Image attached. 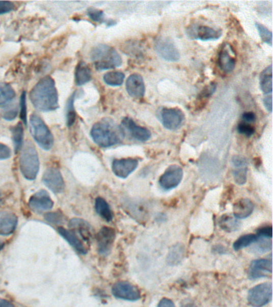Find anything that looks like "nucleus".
<instances>
[{
	"label": "nucleus",
	"mask_w": 273,
	"mask_h": 307,
	"mask_svg": "<svg viewBox=\"0 0 273 307\" xmlns=\"http://www.w3.org/2000/svg\"><path fill=\"white\" fill-rule=\"evenodd\" d=\"M74 99H75V93L71 95L67 103L66 117H67V125L68 127H71L74 124L75 118H76V113H75V108H74Z\"/></svg>",
	"instance_id": "2f4dec72"
},
{
	"label": "nucleus",
	"mask_w": 273,
	"mask_h": 307,
	"mask_svg": "<svg viewBox=\"0 0 273 307\" xmlns=\"http://www.w3.org/2000/svg\"><path fill=\"white\" fill-rule=\"evenodd\" d=\"M182 257H183V248H180V246H176L173 249H171L169 255L170 263H179L181 260Z\"/></svg>",
	"instance_id": "c9c22d12"
},
{
	"label": "nucleus",
	"mask_w": 273,
	"mask_h": 307,
	"mask_svg": "<svg viewBox=\"0 0 273 307\" xmlns=\"http://www.w3.org/2000/svg\"><path fill=\"white\" fill-rule=\"evenodd\" d=\"M112 292L116 298L127 301H137L141 297L140 290L128 282L116 283L112 289Z\"/></svg>",
	"instance_id": "1a4fd4ad"
},
{
	"label": "nucleus",
	"mask_w": 273,
	"mask_h": 307,
	"mask_svg": "<svg viewBox=\"0 0 273 307\" xmlns=\"http://www.w3.org/2000/svg\"><path fill=\"white\" fill-rule=\"evenodd\" d=\"M92 79V72L90 68L84 62H80L77 65L75 70V82L78 86L87 83Z\"/></svg>",
	"instance_id": "393cba45"
},
{
	"label": "nucleus",
	"mask_w": 273,
	"mask_h": 307,
	"mask_svg": "<svg viewBox=\"0 0 273 307\" xmlns=\"http://www.w3.org/2000/svg\"><path fill=\"white\" fill-rule=\"evenodd\" d=\"M121 129L124 134H127L131 138L141 142H146L151 138L152 134L145 127L138 126L130 118H124L122 121Z\"/></svg>",
	"instance_id": "9b49d317"
},
{
	"label": "nucleus",
	"mask_w": 273,
	"mask_h": 307,
	"mask_svg": "<svg viewBox=\"0 0 273 307\" xmlns=\"http://www.w3.org/2000/svg\"><path fill=\"white\" fill-rule=\"evenodd\" d=\"M256 26L257 30H258L262 40L267 44L271 45V41H272V34H271V32L264 25L260 24L259 22H256Z\"/></svg>",
	"instance_id": "f704fd0d"
},
{
	"label": "nucleus",
	"mask_w": 273,
	"mask_h": 307,
	"mask_svg": "<svg viewBox=\"0 0 273 307\" xmlns=\"http://www.w3.org/2000/svg\"><path fill=\"white\" fill-rule=\"evenodd\" d=\"M256 236L258 238H271L272 236V228L271 226L260 228L256 233Z\"/></svg>",
	"instance_id": "79ce46f5"
},
{
	"label": "nucleus",
	"mask_w": 273,
	"mask_h": 307,
	"mask_svg": "<svg viewBox=\"0 0 273 307\" xmlns=\"http://www.w3.org/2000/svg\"><path fill=\"white\" fill-rule=\"evenodd\" d=\"M242 119H243V123H254L256 121V117L253 112H245L242 116Z\"/></svg>",
	"instance_id": "de8ad7c7"
},
{
	"label": "nucleus",
	"mask_w": 273,
	"mask_h": 307,
	"mask_svg": "<svg viewBox=\"0 0 273 307\" xmlns=\"http://www.w3.org/2000/svg\"><path fill=\"white\" fill-rule=\"evenodd\" d=\"M45 219L50 224H62L63 221H64V216L59 211H57V212H50L45 214Z\"/></svg>",
	"instance_id": "4c0bfd02"
},
{
	"label": "nucleus",
	"mask_w": 273,
	"mask_h": 307,
	"mask_svg": "<svg viewBox=\"0 0 273 307\" xmlns=\"http://www.w3.org/2000/svg\"><path fill=\"white\" fill-rule=\"evenodd\" d=\"M155 50L161 58L167 61L176 62L180 60V52L169 38L159 37L155 39Z\"/></svg>",
	"instance_id": "0eeeda50"
},
{
	"label": "nucleus",
	"mask_w": 273,
	"mask_h": 307,
	"mask_svg": "<svg viewBox=\"0 0 273 307\" xmlns=\"http://www.w3.org/2000/svg\"><path fill=\"white\" fill-rule=\"evenodd\" d=\"M31 132L33 138L43 150H51L54 144V138L44 122L36 115L30 118Z\"/></svg>",
	"instance_id": "39448f33"
},
{
	"label": "nucleus",
	"mask_w": 273,
	"mask_h": 307,
	"mask_svg": "<svg viewBox=\"0 0 273 307\" xmlns=\"http://www.w3.org/2000/svg\"><path fill=\"white\" fill-rule=\"evenodd\" d=\"M54 205V202L51 200L46 190H40L31 197L29 200V207L32 210L36 212H42L46 210H51Z\"/></svg>",
	"instance_id": "f3484780"
},
{
	"label": "nucleus",
	"mask_w": 273,
	"mask_h": 307,
	"mask_svg": "<svg viewBox=\"0 0 273 307\" xmlns=\"http://www.w3.org/2000/svg\"><path fill=\"white\" fill-rule=\"evenodd\" d=\"M18 218L14 213L8 211L0 212V235H12L17 227Z\"/></svg>",
	"instance_id": "4be33fe9"
},
{
	"label": "nucleus",
	"mask_w": 273,
	"mask_h": 307,
	"mask_svg": "<svg viewBox=\"0 0 273 307\" xmlns=\"http://www.w3.org/2000/svg\"><path fill=\"white\" fill-rule=\"evenodd\" d=\"M95 208H96L97 214L105 221H110L113 220V211L111 210L108 203L103 198L98 197L96 199Z\"/></svg>",
	"instance_id": "a878e982"
},
{
	"label": "nucleus",
	"mask_w": 273,
	"mask_h": 307,
	"mask_svg": "<svg viewBox=\"0 0 273 307\" xmlns=\"http://www.w3.org/2000/svg\"><path fill=\"white\" fill-rule=\"evenodd\" d=\"M12 155V151L8 146L0 144V160L9 158Z\"/></svg>",
	"instance_id": "49530a36"
},
{
	"label": "nucleus",
	"mask_w": 273,
	"mask_h": 307,
	"mask_svg": "<svg viewBox=\"0 0 273 307\" xmlns=\"http://www.w3.org/2000/svg\"><path fill=\"white\" fill-rule=\"evenodd\" d=\"M215 89H216V83H211L208 86L206 87L204 90H203V92H201L199 96H200V99H208L211 96V95H213L214 92H215Z\"/></svg>",
	"instance_id": "ea45409f"
},
{
	"label": "nucleus",
	"mask_w": 273,
	"mask_h": 307,
	"mask_svg": "<svg viewBox=\"0 0 273 307\" xmlns=\"http://www.w3.org/2000/svg\"><path fill=\"white\" fill-rule=\"evenodd\" d=\"M32 104L40 111H51L59 107V97L54 80L51 77L42 78L32 90Z\"/></svg>",
	"instance_id": "f257e3e1"
},
{
	"label": "nucleus",
	"mask_w": 273,
	"mask_h": 307,
	"mask_svg": "<svg viewBox=\"0 0 273 307\" xmlns=\"http://www.w3.org/2000/svg\"><path fill=\"white\" fill-rule=\"evenodd\" d=\"M124 132L113 120L104 119L92 127L91 136L92 139L101 147H110L121 141Z\"/></svg>",
	"instance_id": "f03ea898"
},
{
	"label": "nucleus",
	"mask_w": 273,
	"mask_h": 307,
	"mask_svg": "<svg viewBox=\"0 0 273 307\" xmlns=\"http://www.w3.org/2000/svg\"><path fill=\"white\" fill-rule=\"evenodd\" d=\"M161 120L165 128L176 130L183 123L184 114L179 108H163L161 110Z\"/></svg>",
	"instance_id": "f8f14e48"
},
{
	"label": "nucleus",
	"mask_w": 273,
	"mask_h": 307,
	"mask_svg": "<svg viewBox=\"0 0 273 307\" xmlns=\"http://www.w3.org/2000/svg\"><path fill=\"white\" fill-rule=\"evenodd\" d=\"M71 231L76 234L89 246L92 237V229L90 224L82 218H72L69 222Z\"/></svg>",
	"instance_id": "a211bd4d"
},
{
	"label": "nucleus",
	"mask_w": 273,
	"mask_h": 307,
	"mask_svg": "<svg viewBox=\"0 0 273 307\" xmlns=\"http://www.w3.org/2000/svg\"><path fill=\"white\" fill-rule=\"evenodd\" d=\"M19 169L28 180H34L40 170V159L34 145L29 142L21 151Z\"/></svg>",
	"instance_id": "20e7f679"
},
{
	"label": "nucleus",
	"mask_w": 273,
	"mask_h": 307,
	"mask_svg": "<svg viewBox=\"0 0 273 307\" xmlns=\"http://www.w3.org/2000/svg\"><path fill=\"white\" fill-rule=\"evenodd\" d=\"M257 239H258V238L254 234L243 235V236L239 237L237 240L234 242L233 249L236 252L240 250L243 248L248 247L252 244H254Z\"/></svg>",
	"instance_id": "c756f323"
},
{
	"label": "nucleus",
	"mask_w": 273,
	"mask_h": 307,
	"mask_svg": "<svg viewBox=\"0 0 273 307\" xmlns=\"http://www.w3.org/2000/svg\"><path fill=\"white\" fill-rule=\"evenodd\" d=\"M59 234L71 245L78 253L86 255L88 252V246L71 230H67L64 227H59Z\"/></svg>",
	"instance_id": "6ab92c4d"
},
{
	"label": "nucleus",
	"mask_w": 273,
	"mask_h": 307,
	"mask_svg": "<svg viewBox=\"0 0 273 307\" xmlns=\"http://www.w3.org/2000/svg\"><path fill=\"white\" fill-rule=\"evenodd\" d=\"M180 307H197V305H195L193 302H188L183 304V305H182Z\"/></svg>",
	"instance_id": "603ef678"
},
{
	"label": "nucleus",
	"mask_w": 273,
	"mask_h": 307,
	"mask_svg": "<svg viewBox=\"0 0 273 307\" xmlns=\"http://www.w3.org/2000/svg\"><path fill=\"white\" fill-rule=\"evenodd\" d=\"M248 166H239L234 168L235 169L232 172L234 181L237 184L243 185L247 182Z\"/></svg>",
	"instance_id": "473e14b6"
},
{
	"label": "nucleus",
	"mask_w": 273,
	"mask_h": 307,
	"mask_svg": "<svg viewBox=\"0 0 273 307\" xmlns=\"http://www.w3.org/2000/svg\"><path fill=\"white\" fill-rule=\"evenodd\" d=\"M43 182L54 194L62 193L65 188L62 175L57 168H50L46 170L43 175Z\"/></svg>",
	"instance_id": "ddd939ff"
},
{
	"label": "nucleus",
	"mask_w": 273,
	"mask_h": 307,
	"mask_svg": "<svg viewBox=\"0 0 273 307\" xmlns=\"http://www.w3.org/2000/svg\"><path fill=\"white\" fill-rule=\"evenodd\" d=\"M4 245H5V244H4V242H2V241H0V250H1V249H3V248L4 247Z\"/></svg>",
	"instance_id": "864d4df0"
},
{
	"label": "nucleus",
	"mask_w": 273,
	"mask_h": 307,
	"mask_svg": "<svg viewBox=\"0 0 273 307\" xmlns=\"http://www.w3.org/2000/svg\"><path fill=\"white\" fill-rule=\"evenodd\" d=\"M272 98H271V95H267L264 99V106H265L266 109L269 112H271V109H272Z\"/></svg>",
	"instance_id": "8fccbe9b"
},
{
	"label": "nucleus",
	"mask_w": 273,
	"mask_h": 307,
	"mask_svg": "<svg viewBox=\"0 0 273 307\" xmlns=\"http://www.w3.org/2000/svg\"><path fill=\"white\" fill-rule=\"evenodd\" d=\"M14 9V4L8 1H0V15L6 14Z\"/></svg>",
	"instance_id": "a18cd8bd"
},
{
	"label": "nucleus",
	"mask_w": 273,
	"mask_h": 307,
	"mask_svg": "<svg viewBox=\"0 0 273 307\" xmlns=\"http://www.w3.org/2000/svg\"><path fill=\"white\" fill-rule=\"evenodd\" d=\"M272 285L271 283H261L253 287L248 294V301L254 307H262L271 302Z\"/></svg>",
	"instance_id": "423d86ee"
},
{
	"label": "nucleus",
	"mask_w": 273,
	"mask_h": 307,
	"mask_svg": "<svg viewBox=\"0 0 273 307\" xmlns=\"http://www.w3.org/2000/svg\"><path fill=\"white\" fill-rule=\"evenodd\" d=\"M219 225L221 229L226 232H233L239 229L240 222L234 215L224 214L220 218Z\"/></svg>",
	"instance_id": "b1692460"
},
{
	"label": "nucleus",
	"mask_w": 273,
	"mask_h": 307,
	"mask_svg": "<svg viewBox=\"0 0 273 307\" xmlns=\"http://www.w3.org/2000/svg\"><path fill=\"white\" fill-rule=\"evenodd\" d=\"M238 132L246 137H251L255 133V129L249 123H240L238 125Z\"/></svg>",
	"instance_id": "e433bc0d"
},
{
	"label": "nucleus",
	"mask_w": 273,
	"mask_h": 307,
	"mask_svg": "<svg viewBox=\"0 0 273 307\" xmlns=\"http://www.w3.org/2000/svg\"><path fill=\"white\" fill-rule=\"evenodd\" d=\"M0 201H1V194H0Z\"/></svg>",
	"instance_id": "5fc2aeb1"
},
{
	"label": "nucleus",
	"mask_w": 273,
	"mask_h": 307,
	"mask_svg": "<svg viewBox=\"0 0 273 307\" xmlns=\"http://www.w3.org/2000/svg\"><path fill=\"white\" fill-rule=\"evenodd\" d=\"M18 110L16 108L10 107L3 112V118L6 120H13L17 116Z\"/></svg>",
	"instance_id": "c03bdc74"
},
{
	"label": "nucleus",
	"mask_w": 273,
	"mask_h": 307,
	"mask_svg": "<svg viewBox=\"0 0 273 307\" xmlns=\"http://www.w3.org/2000/svg\"><path fill=\"white\" fill-rule=\"evenodd\" d=\"M0 307H15V305L8 300L0 298Z\"/></svg>",
	"instance_id": "3c124183"
},
{
	"label": "nucleus",
	"mask_w": 273,
	"mask_h": 307,
	"mask_svg": "<svg viewBox=\"0 0 273 307\" xmlns=\"http://www.w3.org/2000/svg\"><path fill=\"white\" fill-rule=\"evenodd\" d=\"M219 64L221 69L225 72L233 71L236 66L235 52L231 45L225 43L221 49L219 55Z\"/></svg>",
	"instance_id": "412c9836"
},
{
	"label": "nucleus",
	"mask_w": 273,
	"mask_h": 307,
	"mask_svg": "<svg viewBox=\"0 0 273 307\" xmlns=\"http://www.w3.org/2000/svg\"><path fill=\"white\" fill-rule=\"evenodd\" d=\"M272 272L271 259H261L253 261L249 268V277L252 280H258L271 275Z\"/></svg>",
	"instance_id": "dca6fc26"
},
{
	"label": "nucleus",
	"mask_w": 273,
	"mask_h": 307,
	"mask_svg": "<svg viewBox=\"0 0 273 307\" xmlns=\"http://www.w3.org/2000/svg\"><path fill=\"white\" fill-rule=\"evenodd\" d=\"M232 163L233 168L248 166L247 159L241 155H235V156L232 157Z\"/></svg>",
	"instance_id": "37998d69"
},
{
	"label": "nucleus",
	"mask_w": 273,
	"mask_h": 307,
	"mask_svg": "<svg viewBox=\"0 0 273 307\" xmlns=\"http://www.w3.org/2000/svg\"><path fill=\"white\" fill-rule=\"evenodd\" d=\"M183 170L177 165H172L161 175L159 185L165 190L176 188L181 183L183 179Z\"/></svg>",
	"instance_id": "6e6552de"
},
{
	"label": "nucleus",
	"mask_w": 273,
	"mask_h": 307,
	"mask_svg": "<svg viewBox=\"0 0 273 307\" xmlns=\"http://www.w3.org/2000/svg\"><path fill=\"white\" fill-rule=\"evenodd\" d=\"M187 36L193 39H200L204 41L215 40L221 38L222 32L215 30L214 28L203 25H193L187 28Z\"/></svg>",
	"instance_id": "4468645a"
},
{
	"label": "nucleus",
	"mask_w": 273,
	"mask_h": 307,
	"mask_svg": "<svg viewBox=\"0 0 273 307\" xmlns=\"http://www.w3.org/2000/svg\"><path fill=\"white\" fill-rule=\"evenodd\" d=\"M20 117L23 120V123L26 125V94L23 92L20 98Z\"/></svg>",
	"instance_id": "a19ab883"
},
{
	"label": "nucleus",
	"mask_w": 273,
	"mask_h": 307,
	"mask_svg": "<svg viewBox=\"0 0 273 307\" xmlns=\"http://www.w3.org/2000/svg\"><path fill=\"white\" fill-rule=\"evenodd\" d=\"M12 138L15 144V153L20 151L23 139V128L21 123H18L12 130Z\"/></svg>",
	"instance_id": "7c9ffc66"
},
{
	"label": "nucleus",
	"mask_w": 273,
	"mask_h": 307,
	"mask_svg": "<svg viewBox=\"0 0 273 307\" xmlns=\"http://www.w3.org/2000/svg\"><path fill=\"white\" fill-rule=\"evenodd\" d=\"M88 15L90 17L91 19L95 21V22H103L104 21L103 12L102 11H99V10L91 8V9L88 10Z\"/></svg>",
	"instance_id": "58836bf2"
},
{
	"label": "nucleus",
	"mask_w": 273,
	"mask_h": 307,
	"mask_svg": "<svg viewBox=\"0 0 273 307\" xmlns=\"http://www.w3.org/2000/svg\"><path fill=\"white\" fill-rule=\"evenodd\" d=\"M126 90L131 97L137 99L144 97L145 94V85L143 77L139 74H132L130 75L126 82Z\"/></svg>",
	"instance_id": "aec40b11"
},
{
	"label": "nucleus",
	"mask_w": 273,
	"mask_h": 307,
	"mask_svg": "<svg viewBox=\"0 0 273 307\" xmlns=\"http://www.w3.org/2000/svg\"><path fill=\"white\" fill-rule=\"evenodd\" d=\"M255 243H256V245L253 247V249H254L253 250H254V252H257L259 254L264 253V252H267V250H270L271 249V240L267 241V238H258Z\"/></svg>",
	"instance_id": "72a5a7b5"
},
{
	"label": "nucleus",
	"mask_w": 273,
	"mask_h": 307,
	"mask_svg": "<svg viewBox=\"0 0 273 307\" xmlns=\"http://www.w3.org/2000/svg\"><path fill=\"white\" fill-rule=\"evenodd\" d=\"M139 162L135 158H127L121 159H115L113 162V173L117 177L121 179H126L133 172H135L138 166Z\"/></svg>",
	"instance_id": "2eb2a0df"
},
{
	"label": "nucleus",
	"mask_w": 273,
	"mask_h": 307,
	"mask_svg": "<svg viewBox=\"0 0 273 307\" xmlns=\"http://www.w3.org/2000/svg\"><path fill=\"white\" fill-rule=\"evenodd\" d=\"M124 78H125V75L123 72L110 71V72L105 74L104 76H103V80L107 85L117 87L122 85V83L124 82Z\"/></svg>",
	"instance_id": "c85d7f7f"
},
{
	"label": "nucleus",
	"mask_w": 273,
	"mask_h": 307,
	"mask_svg": "<svg viewBox=\"0 0 273 307\" xmlns=\"http://www.w3.org/2000/svg\"><path fill=\"white\" fill-rule=\"evenodd\" d=\"M254 210V204L249 199H240L233 205V215L236 218H246Z\"/></svg>",
	"instance_id": "5701e85b"
},
{
	"label": "nucleus",
	"mask_w": 273,
	"mask_h": 307,
	"mask_svg": "<svg viewBox=\"0 0 273 307\" xmlns=\"http://www.w3.org/2000/svg\"><path fill=\"white\" fill-rule=\"evenodd\" d=\"M91 57L98 71L114 69L122 64L120 54L108 45L99 44L94 47Z\"/></svg>",
	"instance_id": "7ed1b4c3"
},
{
	"label": "nucleus",
	"mask_w": 273,
	"mask_h": 307,
	"mask_svg": "<svg viewBox=\"0 0 273 307\" xmlns=\"http://www.w3.org/2000/svg\"><path fill=\"white\" fill-rule=\"evenodd\" d=\"M15 92L9 84L0 83V107L6 106L15 98Z\"/></svg>",
	"instance_id": "cd10ccee"
},
{
	"label": "nucleus",
	"mask_w": 273,
	"mask_h": 307,
	"mask_svg": "<svg viewBox=\"0 0 273 307\" xmlns=\"http://www.w3.org/2000/svg\"><path fill=\"white\" fill-rule=\"evenodd\" d=\"M260 88L262 92L266 95L271 94L272 92V72H271V66L262 71L260 75Z\"/></svg>",
	"instance_id": "bb28decb"
},
{
	"label": "nucleus",
	"mask_w": 273,
	"mask_h": 307,
	"mask_svg": "<svg viewBox=\"0 0 273 307\" xmlns=\"http://www.w3.org/2000/svg\"><path fill=\"white\" fill-rule=\"evenodd\" d=\"M115 239H116L115 230L108 227H103L96 235L98 252L99 255L103 256L108 255L113 249Z\"/></svg>",
	"instance_id": "9d476101"
},
{
	"label": "nucleus",
	"mask_w": 273,
	"mask_h": 307,
	"mask_svg": "<svg viewBox=\"0 0 273 307\" xmlns=\"http://www.w3.org/2000/svg\"><path fill=\"white\" fill-rule=\"evenodd\" d=\"M158 307H176L174 302H172V300L169 298H165L163 299H161L160 302H159Z\"/></svg>",
	"instance_id": "09e8293b"
}]
</instances>
